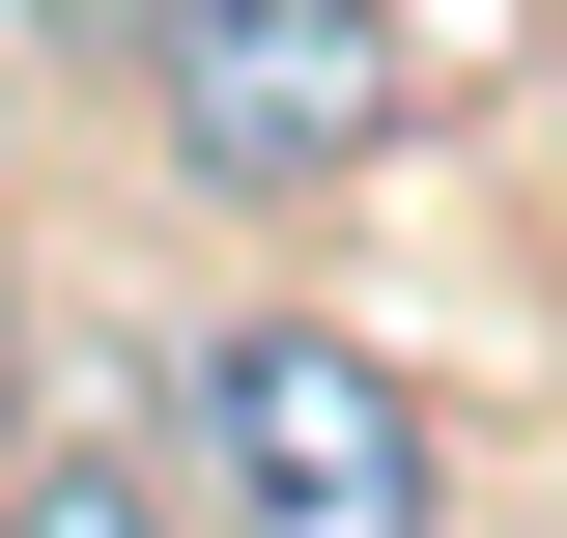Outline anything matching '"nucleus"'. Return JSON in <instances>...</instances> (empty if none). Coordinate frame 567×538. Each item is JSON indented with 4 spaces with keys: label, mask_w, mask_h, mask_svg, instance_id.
Masks as SVG:
<instances>
[{
    "label": "nucleus",
    "mask_w": 567,
    "mask_h": 538,
    "mask_svg": "<svg viewBox=\"0 0 567 538\" xmlns=\"http://www.w3.org/2000/svg\"><path fill=\"white\" fill-rule=\"evenodd\" d=\"M142 454L199 482V538H425V397L369 369L341 312H199Z\"/></svg>",
    "instance_id": "1"
},
{
    "label": "nucleus",
    "mask_w": 567,
    "mask_h": 538,
    "mask_svg": "<svg viewBox=\"0 0 567 538\" xmlns=\"http://www.w3.org/2000/svg\"><path fill=\"white\" fill-rule=\"evenodd\" d=\"M114 85H142V142L199 199H369L398 170V29L369 0H142Z\"/></svg>",
    "instance_id": "2"
},
{
    "label": "nucleus",
    "mask_w": 567,
    "mask_h": 538,
    "mask_svg": "<svg viewBox=\"0 0 567 538\" xmlns=\"http://www.w3.org/2000/svg\"><path fill=\"white\" fill-rule=\"evenodd\" d=\"M0 538H199V482H171V454H29Z\"/></svg>",
    "instance_id": "3"
},
{
    "label": "nucleus",
    "mask_w": 567,
    "mask_h": 538,
    "mask_svg": "<svg viewBox=\"0 0 567 538\" xmlns=\"http://www.w3.org/2000/svg\"><path fill=\"white\" fill-rule=\"evenodd\" d=\"M0 29H29V58H114V29H142V0H0Z\"/></svg>",
    "instance_id": "4"
},
{
    "label": "nucleus",
    "mask_w": 567,
    "mask_h": 538,
    "mask_svg": "<svg viewBox=\"0 0 567 538\" xmlns=\"http://www.w3.org/2000/svg\"><path fill=\"white\" fill-rule=\"evenodd\" d=\"M0 312H29V256H0Z\"/></svg>",
    "instance_id": "5"
},
{
    "label": "nucleus",
    "mask_w": 567,
    "mask_h": 538,
    "mask_svg": "<svg viewBox=\"0 0 567 538\" xmlns=\"http://www.w3.org/2000/svg\"><path fill=\"white\" fill-rule=\"evenodd\" d=\"M539 114H567V85H539Z\"/></svg>",
    "instance_id": "6"
}]
</instances>
